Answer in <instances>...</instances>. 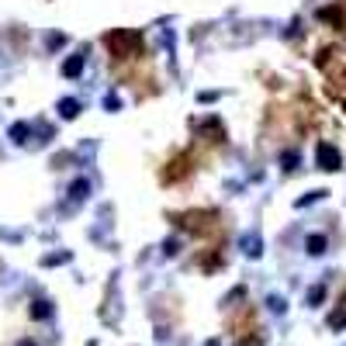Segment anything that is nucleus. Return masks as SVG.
I'll list each match as a JSON object with an SVG mask.
<instances>
[{
	"label": "nucleus",
	"instance_id": "nucleus-3",
	"mask_svg": "<svg viewBox=\"0 0 346 346\" xmlns=\"http://www.w3.org/2000/svg\"><path fill=\"white\" fill-rule=\"evenodd\" d=\"M62 114H66V118H73V114H76V101H62Z\"/></svg>",
	"mask_w": 346,
	"mask_h": 346
},
{
	"label": "nucleus",
	"instance_id": "nucleus-1",
	"mask_svg": "<svg viewBox=\"0 0 346 346\" xmlns=\"http://www.w3.org/2000/svg\"><path fill=\"white\" fill-rule=\"evenodd\" d=\"M319 163H322V170H339V156L329 145H319Z\"/></svg>",
	"mask_w": 346,
	"mask_h": 346
},
{
	"label": "nucleus",
	"instance_id": "nucleus-2",
	"mask_svg": "<svg viewBox=\"0 0 346 346\" xmlns=\"http://www.w3.org/2000/svg\"><path fill=\"white\" fill-rule=\"evenodd\" d=\"M80 66H83V56H73V59L62 66V73H66V76H76V73H80Z\"/></svg>",
	"mask_w": 346,
	"mask_h": 346
}]
</instances>
